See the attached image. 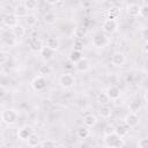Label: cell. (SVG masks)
<instances>
[{
  "label": "cell",
  "mask_w": 148,
  "mask_h": 148,
  "mask_svg": "<svg viewBox=\"0 0 148 148\" xmlns=\"http://www.w3.org/2000/svg\"><path fill=\"white\" fill-rule=\"evenodd\" d=\"M43 47H44V45H43V42H42V39L40 38H32L30 42H29V49L32 51V52H39L40 53V51L43 50Z\"/></svg>",
  "instance_id": "cell-12"
},
{
  "label": "cell",
  "mask_w": 148,
  "mask_h": 148,
  "mask_svg": "<svg viewBox=\"0 0 148 148\" xmlns=\"http://www.w3.org/2000/svg\"><path fill=\"white\" fill-rule=\"evenodd\" d=\"M104 143L105 147H111V148H123L124 146V140L123 138L118 136L116 133L109 134L104 136Z\"/></svg>",
  "instance_id": "cell-2"
},
{
  "label": "cell",
  "mask_w": 148,
  "mask_h": 148,
  "mask_svg": "<svg viewBox=\"0 0 148 148\" xmlns=\"http://www.w3.org/2000/svg\"><path fill=\"white\" fill-rule=\"evenodd\" d=\"M27 143H28V146L29 147H31V148H34V147H37V146H39L42 142H40V138H39V135H37V134H32L28 140H27Z\"/></svg>",
  "instance_id": "cell-23"
},
{
  "label": "cell",
  "mask_w": 148,
  "mask_h": 148,
  "mask_svg": "<svg viewBox=\"0 0 148 148\" xmlns=\"http://www.w3.org/2000/svg\"><path fill=\"white\" fill-rule=\"evenodd\" d=\"M106 14H108V17H106V18H113V20H117V18L120 16V8L113 6V7H111V8L108 9Z\"/></svg>",
  "instance_id": "cell-22"
},
{
  "label": "cell",
  "mask_w": 148,
  "mask_h": 148,
  "mask_svg": "<svg viewBox=\"0 0 148 148\" xmlns=\"http://www.w3.org/2000/svg\"><path fill=\"white\" fill-rule=\"evenodd\" d=\"M32 134H34V128L31 126H28V125L22 126L17 131V138L22 141H27Z\"/></svg>",
  "instance_id": "cell-9"
},
{
  "label": "cell",
  "mask_w": 148,
  "mask_h": 148,
  "mask_svg": "<svg viewBox=\"0 0 148 148\" xmlns=\"http://www.w3.org/2000/svg\"><path fill=\"white\" fill-rule=\"evenodd\" d=\"M143 98H145L146 102H148V89L145 91V94H143Z\"/></svg>",
  "instance_id": "cell-40"
},
{
  "label": "cell",
  "mask_w": 148,
  "mask_h": 148,
  "mask_svg": "<svg viewBox=\"0 0 148 148\" xmlns=\"http://www.w3.org/2000/svg\"><path fill=\"white\" fill-rule=\"evenodd\" d=\"M138 148H148V136L141 138L138 142Z\"/></svg>",
  "instance_id": "cell-35"
},
{
  "label": "cell",
  "mask_w": 148,
  "mask_h": 148,
  "mask_svg": "<svg viewBox=\"0 0 148 148\" xmlns=\"http://www.w3.org/2000/svg\"><path fill=\"white\" fill-rule=\"evenodd\" d=\"M37 21H38V17H37V15H35V14H28V16L25 17V23L29 25V27H34L36 23H37Z\"/></svg>",
  "instance_id": "cell-26"
},
{
  "label": "cell",
  "mask_w": 148,
  "mask_h": 148,
  "mask_svg": "<svg viewBox=\"0 0 148 148\" xmlns=\"http://www.w3.org/2000/svg\"><path fill=\"white\" fill-rule=\"evenodd\" d=\"M140 108H141V104H140V102L136 101V99L132 101V102L128 104V110H130L131 112H134V113H136V111H139Z\"/></svg>",
  "instance_id": "cell-30"
},
{
  "label": "cell",
  "mask_w": 148,
  "mask_h": 148,
  "mask_svg": "<svg viewBox=\"0 0 148 148\" xmlns=\"http://www.w3.org/2000/svg\"><path fill=\"white\" fill-rule=\"evenodd\" d=\"M44 46H46V47H49V49H51L52 51L56 52L59 49L60 43H59V39L57 37H47L46 40H45V45Z\"/></svg>",
  "instance_id": "cell-17"
},
{
  "label": "cell",
  "mask_w": 148,
  "mask_h": 148,
  "mask_svg": "<svg viewBox=\"0 0 148 148\" xmlns=\"http://www.w3.org/2000/svg\"><path fill=\"white\" fill-rule=\"evenodd\" d=\"M40 148H57V143L54 140H44L42 143H40Z\"/></svg>",
  "instance_id": "cell-32"
},
{
  "label": "cell",
  "mask_w": 148,
  "mask_h": 148,
  "mask_svg": "<svg viewBox=\"0 0 148 148\" xmlns=\"http://www.w3.org/2000/svg\"><path fill=\"white\" fill-rule=\"evenodd\" d=\"M140 10H141V6L138 3H128L126 6V12L132 17L140 16Z\"/></svg>",
  "instance_id": "cell-15"
},
{
  "label": "cell",
  "mask_w": 148,
  "mask_h": 148,
  "mask_svg": "<svg viewBox=\"0 0 148 148\" xmlns=\"http://www.w3.org/2000/svg\"><path fill=\"white\" fill-rule=\"evenodd\" d=\"M91 43H92V45H94L95 47H97V49H104V47L108 46V44H109V38H108V36H106L104 32L98 31V32H96V34L92 36Z\"/></svg>",
  "instance_id": "cell-3"
},
{
  "label": "cell",
  "mask_w": 148,
  "mask_h": 148,
  "mask_svg": "<svg viewBox=\"0 0 148 148\" xmlns=\"http://www.w3.org/2000/svg\"><path fill=\"white\" fill-rule=\"evenodd\" d=\"M59 83L62 88L65 89H69L72 88L74 84H75V77L73 74L71 73H65V74H61L60 77H59Z\"/></svg>",
  "instance_id": "cell-6"
},
{
  "label": "cell",
  "mask_w": 148,
  "mask_h": 148,
  "mask_svg": "<svg viewBox=\"0 0 148 148\" xmlns=\"http://www.w3.org/2000/svg\"><path fill=\"white\" fill-rule=\"evenodd\" d=\"M118 21L113 18H105L102 24V30L104 34H113L118 30Z\"/></svg>",
  "instance_id": "cell-4"
},
{
  "label": "cell",
  "mask_w": 148,
  "mask_h": 148,
  "mask_svg": "<svg viewBox=\"0 0 148 148\" xmlns=\"http://www.w3.org/2000/svg\"><path fill=\"white\" fill-rule=\"evenodd\" d=\"M140 16H142V17H148V5L141 6V10H140Z\"/></svg>",
  "instance_id": "cell-36"
},
{
  "label": "cell",
  "mask_w": 148,
  "mask_h": 148,
  "mask_svg": "<svg viewBox=\"0 0 148 148\" xmlns=\"http://www.w3.org/2000/svg\"><path fill=\"white\" fill-rule=\"evenodd\" d=\"M13 13L15 14V16L17 18H21V17H27L28 16V9L27 7L24 6V3H17L15 7H14V10Z\"/></svg>",
  "instance_id": "cell-14"
},
{
  "label": "cell",
  "mask_w": 148,
  "mask_h": 148,
  "mask_svg": "<svg viewBox=\"0 0 148 148\" xmlns=\"http://www.w3.org/2000/svg\"><path fill=\"white\" fill-rule=\"evenodd\" d=\"M18 119V113L14 109H5L1 112V120L7 125H14Z\"/></svg>",
  "instance_id": "cell-1"
},
{
  "label": "cell",
  "mask_w": 148,
  "mask_h": 148,
  "mask_svg": "<svg viewBox=\"0 0 148 148\" xmlns=\"http://www.w3.org/2000/svg\"><path fill=\"white\" fill-rule=\"evenodd\" d=\"M97 102H98L99 104L106 105V104L110 102V98H109V96H108L106 92H99V94L97 95Z\"/></svg>",
  "instance_id": "cell-27"
},
{
  "label": "cell",
  "mask_w": 148,
  "mask_h": 148,
  "mask_svg": "<svg viewBox=\"0 0 148 148\" xmlns=\"http://www.w3.org/2000/svg\"><path fill=\"white\" fill-rule=\"evenodd\" d=\"M1 40H2V44H5L6 46H9V47H13L16 45V37L13 35L12 30H2L1 31Z\"/></svg>",
  "instance_id": "cell-7"
},
{
  "label": "cell",
  "mask_w": 148,
  "mask_h": 148,
  "mask_svg": "<svg viewBox=\"0 0 148 148\" xmlns=\"http://www.w3.org/2000/svg\"><path fill=\"white\" fill-rule=\"evenodd\" d=\"M89 134H90V132H89L88 127H80L77 130V136L80 139H87L89 136Z\"/></svg>",
  "instance_id": "cell-31"
},
{
  "label": "cell",
  "mask_w": 148,
  "mask_h": 148,
  "mask_svg": "<svg viewBox=\"0 0 148 148\" xmlns=\"http://www.w3.org/2000/svg\"><path fill=\"white\" fill-rule=\"evenodd\" d=\"M114 133V127L113 126H106L105 130H104V135H109V134H112Z\"/></svg>",
  "instance_id": "cell-38"
},
{
  "label": "cell",
  "mask_w": 148,
  "mask_h": 148,
  "mask_svg": "<svg viewBox=\"0 0 148 148\" xmlns=\"http://www.w3.org/2000/svg\"><path fill=\"white\" fill-rule=\"evenodd\" d=\"M38 73H39V75H40V76L49 75V74H51V67H50L49 65H46V64L40 65V66H39V68H38Z\"/></svg>",
  "instance_id": "cell-28"
},
{
  "label": "cell",
  "mask_w": 148,
  "mask_h": 148,
  "mask_svg": "<svg viewBox=\"0 0 148 148\" xmlns=\"http://www.w3.org/2000/svg\"><path fill=\"white\" fill-rule=\"evenodd\" d=\"M126 61V57L124 54V52L117 51L111 56V64L116 67H121Z\"/></svg>",
  "instance_id": "cell-11"
},
{
  "label": "cell",
  "mask_w": 148,
  "mask_h": 148,
  "mask_svg": "<svg viewBox=\"0 0 148 148\" xmlns=\"http://www.w3.org/2000/svg\"><path fill=\"white\" fill-rule=\"evenodd\" d=\"M106 148H111V147H106Z\"/></svg>",
  "instance_id": "cell-42"
},
{
  "label": "cell",
  "mask_w": 148,
  "mask_h": 148,
  "mask_svg": "<svg viewBox=\"0 0 148 148\" xmlns=\"http://www.w3.org/2000/svg\"><path fill=\"white\" fill-rule=\"evenodd\" d=\"M46 79L44 77V76H40V75H38V76H36L32 81H31V87H32V89L34 90H36V91H42V90H44L45 88H46Z\"/></svg>",
  "instance_id": "cell-10"
},
{
  "label": "cell",
  "mask_w": 148,
  "mask_h": 148,
  "mask_svg": "<svg viewBox=\"0 0 148 148\" xmlns=\"http://www.w3.org/2000/svg\"><path fill=\"white\" fill-rule=\"evenodd\" d=\"M2 24L6 27V28H9L10 30L13 28H15L16 25H18V18L15 16L14 13H7L2 16Z\"/></svg>",
  "instance_id": "cell-5"
},
{
  "label": "cell",
  "mask_w": 148,
  "mask_h": 148,
  "mask_svg": "<svg viewBox=\"0 0 148 148\" xmlns=\"http://www.w3.org/2000/svg\"><path fill=\"white\" fill-rule=\"evenodd\" d=\"M75 68L80 73H86V72H88L90 69V61L87 58L83 57L79 62L75 64Z\"/></svg>",
  "instance_id": "cell-13"
},
{
  "label": "cell",
  "mask_w": 148,
  "mask_h": 148,
  "mask_svg": "<svg viewBox=\"0 0 148 148\" xmlns=\"http://www.w3.org/2000/svg\"><path fill=\"white\" fill-rule=\"evenodd\" d=\"M141 37L146 43H148V28H143L141 30Z\"/></svg>",
  "instance_id": "cell-37"
},
{
  "label": "cell",
  "mask_w": 148,
  "mask_h": 148,
  "mask_svg": "<svg viewBox=\"0 0 148 148\" xmlns=\"http://www.w3.org/2000/svg\"><path fill=\"white\" fill-rule=\"evenodd\" d=\"M74 50L82 52V50H83V39L82 38H75V40H74Z\"/></svg>",
  "instance_id": "cell-34"
},
{
  "label": "cell",
  "mask_w": 148,
  "mask_h": 148,
  "mask_svg": "<svg viewBox=\"0 0 148 148\" xmlns=\"http://www.w3.org/2000/svg\"><path fill=\"white\" fill-rule=\"evenodd\" d=\"M54 51H52L51 49H49V47H46V46H44L43 47V50L40 51V56H42V58L44 59V60H51L52 58H53V56H54Z\"/></svg>",
  "instance_id": "cell-24"
},
{
  "label": "cell",
  "mask_w": 148,
  "mask_h": 148,
  "mask_svg": "<svg viewBox=\"0 0 148 148\" xmlns=\"http://www.w3.org/2000/svg\"><path fill=\"white\" fill-rule=\"evenodd\" d=\"M105 92L108 94L110 101H116V99H118V98L120 97V94H121V92H120V89H119L117 86H110V87H108V89H106Z\"/></svg>",
  "instance_id": "cell-16"
},
{
  "label": "cell",
  "mask_w": 148,
  "mask_h": 148,
  "mask_svg": "<svg viewBox=\"0 0 148 148\" xmlns=\"http://www.w3.org/2000/svg\"><path fill=\"white\" fill-rule=\"evenodd\" d=\"M80 148H88V145L84 143V142H82V143L80 145Z\"/></svg>",
  "instance_id": "cell-41"
},
{
  "label": "cell",
  "mask_w": 148,
  "mask_h": 148,
  "mask_svg": "<svg viewBox=\"0 0 148 148\" xmlns=\"http://www.w3.org/2000/svg\"><path fill=\"white\" fill-rule=\"evenodd\" d=\"M24 6L27 7L28 10H32V9H36V7L38 6V2L36 0H25L24 2Z\"/></svg>",
  "instance_id": "cell-33"
},
{
  "label": "cell",
  "mask_w": 148,
  "mask_h": 148,
  "mask_svg": "<svg viewBox=\"0 0 148 148\" xmlns=\"http://www.w3.org/2000/svg\"><path fill=\"white\" fill-rule=\"evenodd\" d=\"M5 61H6V54H5V52L2 51V52H1V64L3 65Z\"/></svg>",
  "instance_id": "cell-39"
},
{
  "label": "cell",
  "mask_w": 148,
  "mask_h": 148,
  "mask_svg": "<svg viewBox=\"0 0 148 148\" xmlns=\"http://www.w3.org/2000/svg\"><path fill=\"white\" fill-rule=\"evenodd\" d=\"M114 133L120 136V138H124L127 135L128 133V127L125 125V124H118L116 127H114Z\"/></svg>",
  "instance_id": "cell-20"
},
{
  "label": "cell",
  "mask_w": 148,
  "mask_h": 148,
  "mask_svg": "<svg viewBox=\"0 0 148 148\" xmlns=\"http://www.w3.org/2000/svg\"><path fill=\"white\" fill-rule=\"evenodd\" d=\"M68 58H69L71 62L76 64V62H79V61L83 58V56H82V52H81V51H76V50H74V49H73V50L71 51V53H69Z\"/></svg>",
  "instance_id": "cell-21"
},
{
  "label": "cell",
  "mask_w": 148,
  "mask_h": 148,
  "mask_svg": "<svg viewBox=\"0 0 148 148\" xmlns=\"http://www.w3.org/2000/svg\"><path fill=\"white\" fill-rule=\"evenodd\" d=\"M97 123V118L94 116V114H87L83 117V125L86 127H94Z\"/></svg>",
  "instance_id": "cell-19"
},
{
  "label": "cell",
  "mask_w": 148,
  "mask_h": 148,
  "mask_svg": "<svg viewBox=\"0 0 148 148\" xmlns=\"http://www.w3.org/2000/svg\"><path fill=\"white\" fill-rule=\"evenodd\" d=\"M57 20H58V16H57V14L53 13V12H47V13H45L44 16H43V21H44V23H46L47 25L54 24V23L57 22Z\"/></svg>",
  "instance_id": "cell-18"
},
{
  "label": "cell",
  "mask_w": 148,
  "mask_h": 148,
  "mask_svg": "<svg viewBox=\"0 0 148 148\" xmlns=\"http://www.w3.org/2000/svg\"><path fill=\"white\" fill-rule=\"evenodd\" d=\"M111 113H112V110L108 105H103L99 110V114H101L102 118H109L111 116Z\"/></svg>",
  "instance_id": "cell-29"
},
{
  "label": "cell",
  "mask_w": 148,
  "mask_h": 148,
  "mask_svg": "<svg viewBox=\"0 0 148 148\" xmlns=\"http://www.w3.org/2000/svg\"><path fill=\"white\" fill-rule=\"evenodd\" d=\"M12 32L16 38H21L25 35V28L22 24H18V25H16L15 28L12 29Z\"/></svg>",
  "instance_id": "cell-25"
},
{
  "label": "cell",
  "mask_w": 148,
  "mask_h": 148,
  "mask_svg": "<svg viewBox=\"0 0 148 148\" xmlns=\"http://www.w3.org/2000/svg\"><path fill=\"white\" fill-rule=\"evenodd\" d=\"M139 121H140V118L136 113L134 112H130L125 116L124 118V124L128 127V128H134L139 125Z\"/></svg>",
  "instance_id": "cell-8"
}]
</instances>
